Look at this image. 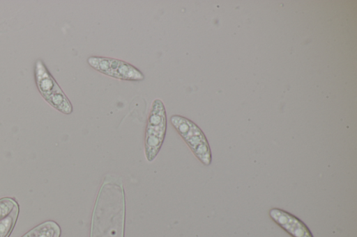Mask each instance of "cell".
I'll list each match as a JSON object with an SVG mask.
<instances>
[{"label":"cell","mask_w":357,"mask_h":237,"mask_svg":"<svg viewBox=\"0 0 357 237\" xmlns=\"http://www.w3.org/2000/svg\"><path fill=\"white\" fill-rule=\"evenodd\" d=\"M167 124L165 105L162 100L155 99L151 103L145 129L144 154L149 162H152L160 150Z\"/></svg>","instance_id":"6da1fadb"},{"label":"cell","mask_w":357,"mask_h":237,"mask_svg":"<svg viewBox=\"0 0 357 237\" xmlns=\"http://www.w3.org/2000/svg\"><path fill=\"white\" fill-rule=\"evenodd\" d=\"M170 122L197 158L202 164L209 165L211 163V152L201 129L190 119L179 115H172Z\"/></svg>","instance_id":"7a4b0ae2"},{"label":"cell","mask_w":357,"mask_h":237,"mask_svg":"<svg viewBox=\"0 0 357 237\" xmlns=\"http://www.w3.org/2000/svg\"><path fill=\"white\" fill-rule=\"evenodd\" d=\"M35 79L40 94L52 107L66 115L73 112L70 101L40 60L35 64Z\"/></svg>","instance_id":"3957f363"},{"label":"cell","mask_w":357,"mask_h":237,"mask_svg":"<svg viewBox=\"0 0 357 237\" xmlns=\"http://www.w3.org/2000/svg\"><path fill=\"white\" fill-rule=\"evenodd\" d=\"M90 67L107 76L130 81L144 80V74L132 65L113 58L90 56L87 59Z\"/></svg>","instance_id":"277c9868"},{"label":"cell","mask_w":357,"mask_h":237,"mask_svg":"<svg viewBox=\"0 0 357 237\" xmlns=\"http://www.w3.org/2000/svg\"><path fill=\"white\" fill-rule=\"evenodd\" d=\"M271 218L292 237H313L305 224L291 213L278 208L269 211Z\"/></svg>","instance_id":"5b68a950"},{"label":"cell","mask_w":357,"mask_h":237,"mask_svg":"<svg viewBox=\"0 0 357 237\" xmlns=\"http://www.w3.org/2000/svg\"><path fill=\"white\" fill-rule=\"evenodd\" d=\"M61 228L54 221L44 222L26 232L22 237H60Z\"/></svg>","instance_id":"8992f818"},{"label":"cell","mask_w":357,"mask_h":237,"mask_svg":"<svg viewBox=\"0 0 357 237\" xmlns=\"http://www.w3.org/2000/svg\"><path fill=\"white\" fill-rule=\"evenodd\" d=\"M90 237H124V229L114 224L103 223L91 228Z\"/></svg>","instance_id":"52a82bcc"},{"label":"cell","mask_w":357,"mask_h":237,"mask_svg":"<svg viewBox=\"0 0 357 237\" xmlns=\"http://www.w3.org/2000/svg\"><path fill=\"white\" fill-rule=\"evenodd\" d=\"M18 204L10 213L0 220V237H8L13 229L19 214Z\"/></svg>","instance_id":"ba28073f"},{"label":"cell","mask_w":357,"mask_h":237,"mask_svg":"<svg viewBox=\"0 0 357 237\" xmlns=\"http://www.w3.org/2000/svg\"><path fill=\"white\" fill-rule=\"evenodd\" d=\"M17 202L11 197H4L0 199V220L8 215L17 205Z\"/></svg>","instance_id":"9c48e42d"}]
</instances>
